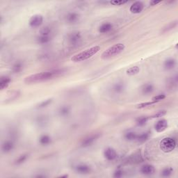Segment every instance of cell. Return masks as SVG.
I'll use <instances>...</instances> for the list:
<instances>
[{"mask_svg":"<svg viewBox=\"0 0 178 178\" xmlns=\"http://www.w3.org/2000/svg\"><path fill=\"white\" fill-rule=\"evenodd\" d=\"M67 71L68 69L66 68H58L36 73L25 77L24 82L26 84H32V83L47 82V81L54 79L55 78L62 77Z\"/></svg>","mask_w":178,"mask_h":178,"instance_id":"obj_1","label":"cell"},{"mask_svg":"<svg viewBox=\"0 0 178 178\" xmlns=\"http://www.w3.org/2000/svg\"><path fill=\"white\" fill-rule=\"evenodd\" d=\"M100 49H101L100 47L98 45L92 47V48L86 49L84 51L75 54V56H73L71 58V61L75 63L86 61V60L91 58L93 56L98 53V52L100 50Z\"/></svg>","mask_w":178,"mask_h":178,"instance_id":"obj_2","label":"cell"},{"mask_svg":"<svg viewBox=\"0 0 178 178\" xmlns=\"http://www.w3.org/2000/svg\"><path fill=\"white\" fill-rule=\"evenodd\" d=\"M125 45L122 43H117L114 44L106 49L101 55V59L103 60H107L113 58L122 53L125 50Z\"/></svg>","mask_w":178,"mask_h":178,"instance_id":"obj_3","label":"cell"},{"mask_svg":"<svg viewBox=\"0 0 178 178\" xmlns=\"http://www.w3.org/2000/svg\"><path fill=\"white\" fill-rule=\"evenodd\" d=\"M177 146V141L172 137L164 138L160 142L161 150L165 153H171Z\"/></svg>","mask_w":178,"mask_h":178,"instance_id":"obj_4","label":"cell"},{"mask_svg":"<svg viewBox=\"0 0 178 178\" xmlns=\"http://www.w3.org/2000/svg\"><path fill=\"white\" fill-rule=\"evenodd\" d=\"M102 136V134L100 132H96L91 134L90 135L86 136L85 138H83L82 142H81V146L83 148H87L88 146H91L93 145L94 142L99 139Z\"/></svg>","mask_w":178,"mask_h":178,"instance_id":"obj_5","label":"cell"},{"mask_svg":"<svg viewBox=\"0 0 178 178\" xmlns=\"http://www.w3.org/2000/svg\"><path fill=\"white\" fill-rule=\"evenodd\" d=\"M82 36L79 31H72V32L70 33L67 36V40L70 44L72 46L78 45L82 41Z\"/></svg>","mask_w":178,"mask_h":178,"instance_id":"obj_6","label":"cell"},{"mask_svg":"<svg viewBox=\"0 0 178 178\" xmlns=\"http://www.w3.org/2000/svg\"><path fill=\"white\" fill-rule=\"evenodd\" d=\"M43 16L41 14H36L31 16L29 21V25L32 28H37L43 24Z\"/></svg>","mask_w":178,"mask_h":178,"instance_id":"obj_7","label":"cell"},{"mask_svg":"<svg viewBox=\"0 0 178 178\" xmlns=\"http://www.w3.org/2000/svg\"><path fill=\"white\" fill-rule=\"evenodd\" d=\"M104 157L106 160L114 161L117 158V153L114 148L109 147L104 150Z\"/></svg>","mask_w":178,"mask_h":178,"instance_id":"obj_8","label":"cell"},{"mask_svg":"<svg viewBox=\"0 0 178 178\" xmlns=\"http://www.w3.org/2000/svg\"><path fill=\"white\" fill-rule=\"evenodd\" d=\"M80 19V15L76 12L68 13L65 17V22L68 24H75L79 22Z\"/></svg>","mask_w":178,"mask_h":178,"instance_id":"obj_9","label":"cell"},{"mask_svg":"<svg viewBox=\"0 0 178 178\" xmlns=\"http://www.w3.org/2000/svg\"><path fill=\"white\" fill-rule=\"evenodd\" d=\"M75 171L79 174L87 175L91 173V167L88 164H80L75 166Z\"/></svg>","mask_w":178,"mask_h":178,"instance_id":"obj_10","label":"cell"},{"mask_svg":"<svg viewBox=\"0 0 178 178\" xmlns=\"http://www.w3.org/2000/svg\"><path fill=\"white\" fill-rule=\"evenodd\" d=\"M144 9V4L142 2L137 1L134 2V3L131 5L130 8V10L132 14H138L143 11Z\"/></svg>","mask_w":178,"mask_h":178,"instance_id":"obj_11","label":"cell"},{"mask_svg":"<svg viewBox=\"0 0 178 178\" xmlns=\"http://www.w3.org/2000/svg\"><path fill=\"white\" fill-rule=\"evenodd\" d=\"M126 161L127 164H139L143 161V158L140 152H137L128 157Z\"/></svg>","mask_w":178,"mask_h":178,"instance_id":"obj_12","label":"cell"},{"mask_svg":"<svg viewBox=\"0 0 178 178\" xmlns=\"http://www.w3.org/2000/svg\"><path fill=\"white\" fill-rule=\"evenodd\" d=\"M168 121L166 119H161L158 120L154 125V130L157 132H163L168 127Z\"/></svg>","mask_w":178,"mask_h":178,"instance_id":"obj_13","label":"cell"},{"mask_svg":"<svg viewBox=\"0 0 178 178\" xmlns=\"http://www.w3.org/2000/svg\"><path fill=\"white\" fill-rule=\"evenodd\" d=\"M125 84L122 82H117L113 84L111 87V91L115 94H121L125 90Z\"/></svg>","mask_w":178,"mask_h":178,"instance_id":"obj_14","label":"cell"},{"mask_svg":"<svg viewBox=\"0 0 178 178\" xmlns=\"http://www.w3.org/2000/svg\"><path fill=\"white\" fill-rule=\"evenodd\" d=\"M140 172L144 175H152L155 172V168L154 166L151 164H145L141 167Z\"/></svg>","mask_w":178,"mask_h":178,"instance_id":"obj_15","label":"cell"},{"mask_svg":"<svg viewBox=\"0 0 178 178\" xmlns=\"http://www.w3.org/2000/svg\"><path fill=\"white\" fill-rule=\"evenodd\" d=\"M113 29V25L109 22H105L99 27L98 31L100 33H107L110 32Z\"/></svg>","mask_w":178,"mask_h":178,"instance_id":"obj_16","label":"cell"},{"mask_svg":"<svg viewBox=\"0 0 178 178\" xmlns=\"http://www.w3.org/2000/svg\"><path fill=\"white\" fill-rule=\"evenodd\" d=\"M14 148V143L12 141H6L2 143V150L4 153H9Z\"/></svg>","mask_w":178,"mask_h":178,"instance_id":"obj_17","label":"cell"},{"mask_svg":"<svg viewBox=\"0 0 178 178\" xmlns=\"http://www.w3.org/2000/svg\"><path fill=\"white\" fill-rule=\"evenodd\" d=\"M10 82H11V79L8 76H2L0 78V89L2 91L8 88V86L10 85Z\"/></svg>","mask_w":178,"mask_h":178,"instance_id":"obj_18","label":"cell"},{"mask_svg":"<svg viewBox=\"0 0 178 178\" xmlns=\"http://www.w3.org/2000/svg\"><path fill=\"white\" fill-rule=\"evenodd\" d=\"M176 61L175 59L172 58H168L167 59L166 61H164V69L166 70H171L175 68V67L176 66Z\"/></svg>","mask_w":178,"mask_h":178,"instance_id":"obj_19","label":"cell"},{"mask_svg":"<svg viewBox=\"0 0 178 178\" xmlns=\"http://www.w3.org/2000/svg\"><path fill=\"white\" fill-rule=\"evenodd\" d=\"M70 111H71V109H70V107L69 106L64 105L59 109L58 114L59 115V116H61L62 118H65L69 116Z\"/></svg>","mask_w":178,"mask_h":178,"instance_id":"obj_20","label":"cell"},{"mask_svg":"<svg viewBox=\"0 0 178 178\" xmlns=\"http://www.w3.org/2000/svg\"><path fill=\"white\" fill-rule=\"evenodd\" d=\"M154 86L152 83H145L141 88V91L143 95H149L154 91Z\"/></svg>","mask_w":178,"mask_h":178,"instance_id":"obj_21","label":"cell"},{"mask_svg":"<svg viewBox=\"0 0 178 178\" xmlns=\"http://www.w3.org/2000/svg\"><path fill=\"white\" fill-rule=\"evenodd\" d=\"M150 132H143L137 136V139H136V141L139 143H145V141H147L148 140V138H150Z\"/></svg>","mask_w":178,"mask_h":178,"instance_id":"obj_22","label":"cell"},{"mask_svg":"<svg viewBox=\"0 0 178 178\" xmlns=\"http://www.w3.org/2000/svg\"><path fill=\"white\" fill-rule=\"evenodd\" d=\"M51 41H52V36H50L39 35L37 37V38H36V41H37V43L41 44H48Z\"/></svg>","mask_w":178,"mask_h":178,"instance_id":"obj_23","label":"cell"},{"mask_svg":"<svg viewBox=\"0 0 178 178\" xmlns=\"http://www.w3.org/2000/svg\"><path fill=\"white\" fill-rule=\"evenodd\" d=\"M138 134L134 131H127L125 133L124 138L125 139L128 141H133L137 139Z\"/></svg>","mask_w":178,"mask_h":178,"instance_id":"obj_24","label":"cell"},{"mask_svg":"<svg viewBox=\"0 0 178 178\" xmlns=\"http://www.w3.org/2000/svg\"><path fill=\"white\" fill-rule=\"evenodd\" d=\"M52 142V138L49 135L43 134L39 138V143H40L42 145H48Z\"/></svg>","mask_w":178,"mask_h":178,"instance_id":"obj_25","label":"cell"},{"mask_svg":"<svg viewBox=\"0 0 178 178\" xmlns=\"http://www.w3.org/2000/svg\"><path fill=\"white\" fill-rule=\"evenodd\" d=\"M150 118L148 116H140L137 118V120H136V123H137V125L138 127H143L147 124Z\"/></svg>","mask_w":178,"mask_h":178,"instance_id":"obj_26","label":"cell"},{"mask_svg":"<svg viewBox=\"0 0 178 178\" xmlns=\"http://www.w3.org/2000/svg\"><path fill=\"white\" fill-rule=\"evenodd\" d=\"M23 68H24V64H23V63L18 61L13 65L12 71L14 73H19L22 71Z\"/></svg>","mask_w":178,"mask_h":178,"instance_id":"obj_27","label":"cell"},{"mask_svg":"<svg viewBox=\"0 0 178 178\" xmlns=\"http://www.w3.org/2000/svg\"><path fill=\"white\" fill-rule=\"evenodd\" d=\"M177 26V20H175V21H172V22H170L168 25H167L166 27H164L163 28V30H162L161 32L162 33H166V32H168V31H171L172 29H173L175 27H176Z\"/></svg>","mask_w":178,"mask_h":178,"instance_id":"obj_28","label":"cell"},{"mask_svg":"<svg viewBox=\"0 0 178 178\" xmlns=\"http://www.w3.org/2000/svg\"><path fill=\"white\" fill-rule=\"evenodd\" d=\"M52 33V28L50 26H45L41 29L39 32V35L42 36H50Z\"/></svg>","mask_w":178,"mask_h":178,"instance_id":"obj_29","label":"cell"},{"mask_svg":"<svg viewBox=\"0 0 178 178\" xmlns=\"http://www.w3.org/2000/svg\"><path fill=\"white\" fill-rule=\"evenodd\" d=\"M174 169L172 167H166V168H164L161 171V176L164 177H168L173 173Z\"/></svg>","mask_w":178,"mask_h":178,"instance_id":"obj_30","label":"cell"},{"mask_svg":"<svg viewBox=\"0 0 178 178\" xmlns=\"http://www.w3.org/2000/svg\"><path fill=\"white\" fill-rule=\"evenodd\" d=\"M140 72V68L138 66H133L130 68L129 69L127 70L126 73L127 75L134 76L135 75H137L138 72Z\"/></svg>","mask_w":178,"mask_h":178,"instance_id":"obj_31","label":"cell"},{"mask_svg":"<svg viewBox=\"0 0 178 178\" xmlns=\"http://www.w3.org/2000/svg\"><path fill=\"white\" fill-rule=\"evenodd\" d=\"M156 103H157V102L155 101H150V102H147V103H141V104H137L136 107H137V109H144V108H146V107H148V106H151L154 105V104H155Z\"/></svg>","mask_w":178,"mask_h":178,"instance_id":"obj_32","label":"cell"},{"mask_svg":"<svg viewBox=\"0 0 178 178\" xmlns=\"http://www.w3.org/2000/svg\"><path fill=\"white\" fill-rule=\"evenodd\" d=\"M29 155L27 154H23L22 155H20L19 157H18L16 160L15 161V165H20L24 163L26 161V160L28 159Z\"/></svg>","mask_w":178,"mask_h":178,"instance_id":"obj_33","label":"cell"},{"mask_svg":"<svg viewBox=\"0 0 178 178\" xmlns=\"http://www.w3.org/2000/svg\"><path fill=\"white\" fill-rule=\"evenodd\" d=\"M166 114V110H161V111L157 112L156 114H153V116H151L150 118H159L164 116Z\"/></svg>","mask_w":178,"mask_h":178,"instance_id":"obj_34","label":"cell"},{"mask_svg":"<svg viewBox=\"0 0 178 178\" xmlns=\"http://www.w3.org/2000/svg\"><path fill=\"white\" fill-rule=\"evenodd\" d=\"M124 174H125V172L121 168H118L114 171L113 177L115 178H120L124 176Z\"/></svg>","mask_w":178,"mask_h":178,"instance_id":"obj_35","label":"cell"},{"mask_svg":"<svg viewBox=\"0 0 178 178\" xmlns=\"http://www.w3.org/2000/svg\"><path fill=\"white\" fill-rule=\"evenodd\" d=\"M166 98V95H164V94H159V95L153 97V98H152V100L155 101L157 103H159V102L163 100V99H164Z\"/></svg>","mask_w":178,"mask_h":178,"instance_id":"obj_36","label":"cell"},{"mask_svg":"<svg viewBox=\"0 0 178 178\" xmlns=\"http://www.w3.org/2000/svg\"><path fill=\"white\" fill-rule=\"evenodd\" d=\"M52 102V99H46V100L42 102L40 104H38V108H44V107L48 106L49 104H51Z\"/></svg>","mask_w":178,"mask_h":178,"instance_id":"obj_37","label":"cell"},{"mask_svg":"<svg viewBox=\"0 0 178 178\" xmlns=\"http://www.w3.org/2000/svg\"><path fill=\"white\" fill-rule=\"evenodd\" d=\"M127 1H117V0H114V1L110 2V3L114 5V6H122V5L127 4Z\"/></svg>","mask_w":178,"mask_h":178,"instance_id":"obj_38","label":"cell"},{"mask_svg":"<svg viewBox=\"0 0 178 178\" xmlns=\"http://www.w3.org/2000/svg\"><path fill=\"white\" fill-rule=\"evenodd\" d=\"M37 122H38L39 125H41H41H44V124L47 122V120L45 119V118H44V116H40L38 118Z\"/></svg>","mask_w":178,"mask_h":178,"instance_id":"obj_39","label":"cell"},{"mask_svg":"<svg viewBox=\"0 0 178 178\" xmlns=\"http://www.w3.org/2000/svg\"><path fill=\"white\" fill-rule=\"evenodd\" d=\"M160 2H161L160 1H152L150 2V4L151 6H155V5L160 3Z\"/></svg>","mask_w":178,"mask_h":178,"instance_id":"obj_40","label":"cell"},{"mask_svg":"<svg viewBox=\"0 0 178 178\" xmlns=\"http://www.w3.org/2000/svg\"><path fill=\"white\" fill-rule=\"evenodd\" d=\"M59 177H65V178H67V177H68V175H61V176H59Z\"/></svg>","mask_w":178,"mask_h":178,"instance_id":"obj_41","label":"cell"},{"mask_svg":"<svg viewBox=\"0 0 178 178\" xmlns=\"http://www.w3.org/2000/svg\"><path fill=\"white\" fill-rule=\"evenodd\" d=\"M36 177H45V176H44V175H37V176H36Z\"/></svg>","mask_w":178,"mask_h":178,"instance_id":"obj_42","label":"cell"}]
</instances>
